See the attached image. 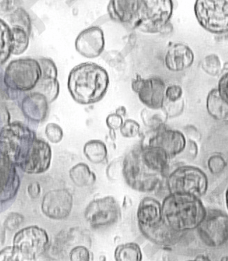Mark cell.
<instances>
[{
	"mask_svg": "<svg viewBox=\"0 0 228 261\" xmlns=\"http://www.w3.org/2000/svg\"><path fill=\"white\" fill-rule=\"evenodd\" d=\"M108 72L97 63L79 64L69 72L67 88L71 97L79 105L95 104L104 98L109 86Z\"/></svg>",
	"mask_w": 228,
	"mask_h": 261,
	"instance_id": "1",
	"label": "cell"
},
{
	"mask_svg": "<svg viewBox=\"0 0 228 261\" xmlns=\"http://www.w3.org/2000/svg\"><path fill=\"white\" fill-rule=\"evenodd\" d=\"M207 215L200 198L186 193H169L162 204L163 221L181 232L196 230Z\"/></svg>",
	"mask_w": 228,
	"mask_h": 261,
	"instance_id": "2",
	"label": "cell"
},
{
	"mask_svg": "<svg viewBox=\"0 0 228 261\" xmlns=\"http://www.w3.org/2000/svg\"><path fill=\"white\" fill-rule=\"evenodd\" d=\"M122 176L128 187L142 193L158 191L167 177L147 168L141 159L140 149L129 152L122 160Z\"/></svg>",
	"mask_w": 228,
	"mask_h": 261,
	"instance_id": "3",
	"label": "cell"
},
{
	"mask_svg": "<svg viewBox=\"0 0 228 261\" xmlns=\"http://www.w3.org/2000/svg\"><path fill=\"white\" fill-rule=\"evenodd\" d=\"M37 138L35 131L20 122H13L0 129V152L19 166Z\"/></svg>",
	"mask_w": 228,
	"mask_h": 261,
	"instance_id": "4",
	"label": "cell"
},
{
	"mask_svg": "<svg viewBox=\"0 0 228 261\" xmlns=\"http://www.w3.org/2000/svg\"><path fill=\"white\" fill-rule=\"evenodd\" d=\"M173 11V0H140L136 18L131 26L141 33H162L170 22Z\"/></svg>",
	"mask_w": 228,
	"mask_h": 261,
	"instance_id": "5",
	"label": "cell"
},
{
	"mask_svg": "<svg viewBox=\"0 0 228 261\" xmlns=\"http://www.w3.org/2000/svg\"><path fill=\"white\" fill-rule=\"evenodd\" d=\"M3 74L6 85L10 89L27 93L35 89L42 72L38 60L26 57L11 61Z\"/></svg>",
	"mask_w": 228,
	"mask_h": 261,
	"instance_id": "6",
	"label": "cell"
},
{
	"mask_svg": "<svg viewBox=\"0 0 228 261\" xmlns=\"http://www.w3.org/2000/svg\"><path fill=\"white\" fill-rule=\"evenodd\" d=\"M167 186L169 193H186L200 198L209 188V179L204 171L191 165H183L167 176Z\"/></svg>",
	"mask_w": 228,
	"mask_h": 261,
	"instance_id": "7",
	"label": "cell"
},
{
	"mask_svg": "<svg viewBox=\"0 0 228 261\" xmlns=\"http://www.w3.org/2000/svg\"><path fill=\"white\" fill-rule=\"evenodd\" d=\"M194 13L205 31L215 35L228 33V0H195Z\"/></svg>",
	"mask_w": 228,
	"mask_h": 261,
	"instance_id": "8",
	"label": "cell"
},
{
	"mask_svg": "<svg viewBox=\"0 0 228 261\" xmlns=\"http://www.w3.org/2000/svg\"><path fill=\"white\" fill-rule=\"evenodd\" d=\"M49 237L44 228L30 225L15 234L13 246L19 255L20 261L37 260L49 247Z\"/></svg>",
	"mask_w": 228,
	"mask_h": 261,
	"instance_id": "9",
	"label": "cell"
},
{
	"mask_svg": "<svg viewBox=\"0 0 228 261\" xmlns=\"http://www.w3.org/2000/svg\"><path fill=\"white\" fill-rule=\"evenodd\" d=\"M196 230L207 247H224L228 244V215L221 210L207 209L206 217Z\"/></svg>",
	"mask_w": 228,
	"mask_h": 261,
	"instance_id": "10",
	"label": "cell"
},
{
	"mask_svg": "<svg viewBox=\"0 0 228 261\" xmlns=\"http://www.w3.org/2000/svg\"><path fill=\"white\" fill-rule=\"evenodd\" d=\"M186 144L187 140L184 133L164 125L158 128L150 129L145 135L141 146L160 148L171 160L184 151Z\"/></svg>",
	"mask_w": 228,
	"mask_h": 261,
	"instance_id": "11",
	"label": "cell"
},
{
	"mask_svg": "<svg viewBox=\"0 0 228 261\" xmlns=\"http://www.w3.org/2000/svg\"><path fill=\"white\" fill-rule=\"evenodd\" d=\"M120 215L119 204L112 196L95 199L88 204L84 212L86 221L94 229L115 224L119 220Z\"/></svg>",
	"mask_w": 228,
	"mask_h": 261,
	"instance_id": "12",
	"label": "cell"
},
{
	"mask_svg": "<svg viewBox=\"0 0 228 261\" xmlns=\"http://www.w3.org/2000/svg\"><path fill=\"white\" fill-rule=\"evenodd\" d=\"M166 87L165 82L158 76L144 79L137 74L131 83L132 89L137 94L140 102L153 110L163 109Z\"/></svg>",
	"mask_w": 228,
	"mask_h": 261,
	"instance_id": "13",
	"label": "cell"
},
{
	"mask_svg": "<svg viewBox=\"0 0 228 261\" xmlns=\"http://www.w3.org/2000/svg\"><path fill=\"white\" fill-rule=\"evenodd\" d=\"M73 204V195L68 190H50L44 195L41 209L42 213L52 220H64L70 215Z\"/></svg>",
	"mask_w": 228,
	"mask_h": 261,
	"instance_id": "14",
	"label": "cell"
},
{
	"mask_svg": "<svg viewBox=\"0 0 228 261\" xmlns=\"http://www.w3.org/2000/svg\"><path fill=\"white\" fill-rule=\"evenodd\" d=\"M52 156V147L48 142L37 138L18 167L28 174H43L50 168Z\"/></svg>",
	"mask_w": 228,
	"mask_h": 261,
	"instance_id": "15",
	"label": "cell"
},
{
	"mask_svg": "<svg viewBox=\"0 0 228 261\" xmlns=\"http://www.w3.org/2000/svg\"><path fill=\"white\" fill-rule=\"evenodd\" d=\"M105 48V34L99 26H90L81 32L75 40V48L88 59L100 56Z\"/></svg>",
	"mask_w": 228,
	"mask_h": 261,
	"instance_id": "16",
	"label": "cell"
},
{
	"mask_svg": "<svg viewBox=\"0 0 228 261\" xmlns=\"http://www.w3.org/2000/svg\"><path fill=\"white\" fill-rule=\"evenodd\" d=\"M138 226L144 238L152 243L163 247H170L176 245L186 233L174 230L166 224L163 220L153 226Z\"/></svg>",
	"mask_w": 228,
	"mask_h": 261,
	"instance_id": "17",
	"label": "cell"
},
{
	"mask_svg": "<svg viewBox=\"0 0 228 261\" xmlns=\"http://www.w3.org/2000/svg\"><path fill=\"white\" fill-rule=\"evenodd\" d=\"M195 61L193 50L184 43L171 44L166 52L164 62L168 70L180 72L190 68Z\"/></svg>",
	"mask_w": 228,
	"mask_h": 261,
	"instance_id": "18",
	"label": "cell"
},
{
	"mask_svg": "<svg viewBox=\"0 0 228 261\" xmlns=\"http://www.w3.org/2000/svg\"><path fill=\"white\" fill-rule=\"evenodd\" d=\"M49 105L50 103L43 94L30 91L24 94L20 108L24 117L30 121L39 123L46 119Z\"/></svg>",
	"mask_w": 228,
	"mask_h": 261,
	"instance_id": "19",
	"label": "cell"
},
{
	"mask_svg": "<svg viewBox=\"0 0 228 261\" xmlns=\"http://www.w3.org/2000/svg\"><path fill=\"white\" fill-rule=\"evenodd\" d=\"M140 0H109L107 11L111 19L131 25L136 18Z\"/></svg>",
	"mask_w": 228,
	"mask_h": 261,
	"instance_id": "20",
	"label": "cell"
},
{
	"mask_svg": "<svg viewBox=\"0 0 228 261\" xmlns=\"http://www.w3.org/2000/svg\"><path fill=\"white\" fill-rule=\"evenodd\" d=\"M138 225L153 226L163 220L162 204L159 201L150 197L141 200L137 211Z\"/></svg>",
	"mask_w": 228,
	"mask_h": 261,
	"instance_id": "21",
	"label": "cell"
},
{
	"mask_svg": "<svg viewBox=\"0 0 228 261\" xmlns=\"http://www.w3.org/2000/svg\"><path fill=\"white\" fill-rule=\"evenodd\" d=\"M141 159L147 168L157 173L166 175L169 169V157L160 148L141 146Z\"/></svg>",
	"mask_w": 228,
	"mask_h": 261,
	"instance_id": "22",
	"label": "cell"
},
{
	"mask_svg": "<svg viewBox=\"0 0 228 261\" xmlns=\"http://www.w3.org/2000/svg\"><path fill=\"white\" fill-rule=\"evenodd\" d=\"M209 115L216 121L228 122V103L220 96L217 88L208 93L206 102Z\"/></svg>",
	"mask_w": 228,
	"mask_h": 261,
	"instance_id": "23",
	"label": "cell"
},
{
	"mask_svg": "<svg viewBox=\"0 0 228 261\" xmlns=\"http://www.w3.org/2000/svg\"><path fill=\"white\" fill-rule=\"evenodd\" d=\"M69 178L78 187H88L95 184L97 177L87 164L79 163L69 170Z\"/></svg>",
	"mask_w": 228,
	"mask_h": 261,
	"instance_id": "24",
	"label": "cell"
},
{
	"mask_svg": "<svg viewBox=\"0 0 228 261\" xmlns=\"http://www.w3.org/2000/svg\"><path fill=\"white\" fill-rule=\"evenodd\" d=\"M84 153L90 163L101 164L106 161L108 156V150L103 141L92 140L85 144Z\"/></svg>",
	"mask_w": 228,
	"mask_h": 261,
	"instance_id": "25",
	"label": "cell"
},
{
	"mask_svg": "<svg viewBox=\"0 0 228 261\" xmlns=\"http://www.w3.org/2000/svg\"><path fill=\"white\" fill-rule=\"evenodd\" d=\"M12 55V34L8 22L0 18V67Z\"/></svg>",
	"mask_w": 228,
	"mask_h": 261,
	"instance_id": "26",
	"label": "cell"
},
{
	"mask_svg": "<svg viewBox=\"0 0 228 261\" xmlns=\"http://www.w3.org/2000/svg\"><path fill=\"white\" fill-rule=\"evenodd\" d=\"M142 258L141 248L135 242L123 244L115 249L114 258L116 261H141Z\"/></svg>",
	"mask_w": 228,
	"mask_h": 261,
	"instance_id": "27",
	"label": "cell"
},
{
	"mask_svg": "<svg viewBox=\"0 0 228 261\" xmlns=\"http://www.w3.org/2000/svg\"><path fill=\"white\" fill-rule=\"evenodd\" d=\"M141 118L145 126L149 129H156L166 125L168 116L163 109L153 110L146 108L141 111Z\"/></svg>",
	"mask_w": 228,
	"mask_h": 261,
	"instance_id": "28",
	"label": "cell"
},
{
	"mask_svg": "<svg viewBox=\"0 0 228 261\" xmlns=\"http://www.w3.org/2000/svg\"><path fill=\"white\" fill-rule=\"evenodd\" d=\"M12 34V55L19 56L27 50L31 35L23 28L11 26Z\"/></svg>",
	"mask_w": 228,
	"mask_h": 261,
	"instance_id": "29",
	"label": "cell"
},
{
	"mask_svg": "<svg viewBox=\"0 0 228 261\" xmlns=\"http://www.w3.org/2000/svg\"><path fill=\"white\" fill-rule=\"evenodd\" d=\"M33 91L43 94L52 104L57 99L60 93V83L58 79L41 78Z\"/></svg>",
	"mask_w": 228,
	"mask_h": 261,
	"instance_id": "30",
	"label": "cell"
},
{
	"mask_svg": "<svg viewBox=\"0 0 228 261\" xmlns=\"http://www.w3.org/2000/svg\"><path fill=\"white\" fill-rule=\"evenodd\" d=\"M10 26H17L23 28L31 35L32 20L29 13L22 7H17L8 17Z\"/></svg>",
	"mask_w": 228,
	"mask_h": 261,
	"instance_id": "31",
	"label": "cell"
},
{
	"mask_svg": "<svg viewBox=\"0 0 228 261\" xmlns=\"http://www.w3.org/2000/svg\"><path fill=\"white\" fill-rule=\"evenodd\" d=\"M20 176L16 172L11 176L5 187L0 190V203L9 202L14 199L20 189Z\"/></svg>",
	"mask_w": 228,
	"mask_h": 261,
	"instance_id": "32",
	"label": "cell"
},
{
	"mask_svg": "<svg viewBox=\"0 0 228 261\" xmlns=\"http://www.w3.org/2000/svg\"><path fill=\"white\" fill-rule=\"evenodd\" d=\"M201 68L209 76H218L222 71L221 61L219 56L214 54L205 56L201 64Z\"/></svg>",
	"mask_w": 228,
	"mask_h": 261,
	"instance_id": "33",
	"label": "cell"
},
{
	"mask_svg": "<svg viewBox=\"0 0 228 261\" xmlns=\"http://www.w3.org/2000/svg\"><path fill=\"white\" fill-rule=\"evenodd\" d=\"M37 60L40 63L41 67V72H42L41 78L58 79V68L53 60L44 57L39 58Z\"/></svg>",
	"mask_w": 228,
	"mask_h": 261,
	"instance_id": "34",
	"label": "cell"
},
{
	"mask_svg": "<svg viewBox=\"0 0 228 261\" xmlns=\"http://www.w3.org/2000/svg\"><path fill=\"white\" fill-rule=\"evenodd\" d=\"M45 135L52 143H60L63 139V129L57 123H49L45 127Z\"/></svg>",
	"mask_w": 228,
	"mask_h": 261,
	"instance_id": "35",
	"label": "cell"
},
{
	"mask_svg": "<svg viewBox=\"0 0 228 261\" xmlns=\"http://www.w3.org/2000/svg\"><path fill=\"white\" fill-rule=\"evenodd\" d=\"M141 126L138 122L133 119H127L120 128V134L125 138H136L140 133Z\"/></svg>",
	"mask_w": 228,
	"mask_h": 261,
	"instance_id": "36",
	"label": "cell"
},
{
	"mask_svg": "<svg viewBox=\"0 0 228 261\" xmlns=\"http://www.w3.org/2000/svg\"><path fill=\"white\" fill-rule=\"evenodd\" d=\"M209 170L212 174H218L221 173L226 167L227 162L223 156L220 155H213L209 158L207 161Z\"/></svg>",
	"mask_w": 228,
	"mask_h": 261,
	"instance_id": "37",
	"label": "cell"
},
{
	"mask_svg": "<svg viewBox=\"0 0 228 261\" xmlns=\"http://www.w3.org/2000/svg\"><path fill=\"white\" fill-rule=\"evenodd\" d=\"M69 260L71 261H90L92 260L91 253L87 247L79 245L73 247L69 252Z\"/></svg>",
	"mask_w": 228,
	"mask_h": 261,
	"instance_id": "38",
	"label": "cell"
},
{
	"mask_svg": "<svg viewBox=\"0 0 228 261\" xmlns=\"http://www.w3.org/2000/svg\"><path fill=\"white\" fill-rule=\"evenodd\" d=\"M163 109L168 118L176 117V116L181 115L184 111V100L183 98L174 102L165 100Z\"/></svg>",
	"mask_w": 228,
	"mask_h": 261,
	"instance_id": "39",
	"label": "cell"
},
{
	"mask_svg": "<svg viewBox=\"0 0 228 261\" xmlns=\"http://www.w3.org/2000/svg\"><path fill=\"white\" fill-rule=\"evenodd\" d=\"M23 93H20L11 90L6 85L5 81H4L3 72H0V99L3 100L4 102L7 100H15L20 97V94Z\"/></svg>",
	"mask_w": 228,
	"mask_h": 261,
	"instance_id": "40",
	"label": "cell"
},
{
	"mask_svg": "<svg viewBox=\"0 0 228 261\" xmlns=\"http://www.w3.org/2000/svg\"><path fill=\"white\" fill-rule=\"evenodd\" d=\"M24 217L17 212H12L7 216L5 219V228L11 232H14L20 228V225L24 222Z\"/></svg>",
	"mask_w": 228,
	"mask_h": 261,
	"instance_id": "41",
	"label": "cell"
},
{
	"mask_svg": "<svg viewBox=\"0 0 228 261\" xmlns=\"http://www.w3.org/2000/svg\"><path fill=\"white\" fill-rule=\"evenodd\" d=\"M183 88L182 86L172 84L166 87L165 100L170 102H177L182 99Z\"/></svg>",
	"mask_w": 228,
	"mask_h": 261,
	"instance_id": "42",
	"label": "cell"
},
{
	"mask_svg": "<svg viewBox=\"0 0 228 261\" xmlns=\"http://www.w3.org/2000/svg\"><path fill=\"white\" fill-rule=\"evenodd\" d=\"M0 261H20L19 255L14 246H8L0 251Z\"/></svg>",
	"mask_w": 228,
	"mask_h": 261,
	"instance_id": "43",
	"label": "cell"
},
{
	"mask_svg": "<svg viewBox=\"0 0 228 261\" xmlns=\"http://www.w3.org/2000/svg\"><path fill=\"white\" fill-rule=\"evenodd\" d=\"M217 89L220 96L228 103V69L218 80Z\"/></svg>",
	"mask_w": 228,
	"mask_h": 261,
	"instance_id": "44",
	"label": "cell"
},
{
	"mask_svg": "<svg viewBox=\"0 0 228 261\" xmlns=\"http://www.w3.org/2000/svg\"><path fill=\"white\" fill-rule=\"evenodd\" d=\"M122 116L116 113L109 114L106 118V124L109 129H119L123 123Z\"/></svg>",
	"mask_w": 228,
	"mask_h": 261,
	"instance_id": "45",
	"label": "cell"
},
{
	"mask_svg": "<svg viewBox=\"0 0 228 261\" xmlns=\"http://www.w3.org/2000/svg\"><path fill=\"white\" fill-rule=\"evenodd\" d=\"M11 116L8 109L5 105H0V129L11 123Z\"/></svg>",
	"mask_w": 228,
	"mask_h": 261,
	"instance_id": "46",
	"label": "cell"
},
{
	"mask_svg": "<svg viewBox=\"0 0 228 261\" xmlns=\"http://www.w3.org/2000/svg\"><path fill=\"white\" fill-rule=\"evenodd\" d=\"M185 150L187 151V155L191 160L195 159L198 153V146H197V143L195 140H190V139H188Z\"/></svg>",
	"mask_w": 228,
	"mask_h": 261,
	"instance_id": "47",
	"label": "cell"
},
{
	"mask_svg": "<svg viewBox=\"0 0 228 261\" xmlns=\"http://www.w3.org/2000/svg\"><path fill=\"white\" fill-rule=\"evenodd\" d=\"M41 188L39 182L35 181L28 187V193L30 198L36 199L40 196Z\"/></svg>",
	"mask_w": 228,
	"mask_h": 261,
	"instance_id": "48",
	"label": "cell"
},
{
	"mask_svg": "<svg viewBox=\"0 0 228 261\" xmlns=\"http://www.w3.org/2000/svg\"><path fill=\"white\" fill-rule=\"evenodd\" d=\"M184 129L188 138V139L193 140H195V139H197V140L200 139V134H199L198 130L195 127L190 125V126L186 127V129Z\"/></svg>",
	"mask_w": 228,
	"mask_h": 261,
	"instance_id": "49",
	"label": "cell"
},
{
	"mask_svg": "<svg viewBox=\"0 0 228 261\" xmlns=\"http://www.w3.org/2000/svg\"><path fill=\"white\" fill-rule=\"evenodd\" d=\"M116 114H119V115L124 117L126 115V108L125 107L120 106L119 108L116 109Z\"/></svg>",
	"mask_w": 228,
	"mask_h": 261,
	"instance_id": "50",
	"label": "cell"
},
{
	"mask_svg": "<svg viewBox=\"0 0 228 261\" xmlns=\"http://www.w3.org/2000/svg\"><path fill=\"white\" fill-rule=\"evenodd\" d=\"M109 137L112 139V140L115 141L116 140V130L114 129H109Z\"/></svg>",
	"mask_w": 228,
	"mask_h": 261,
	"instance_id": "51",
	"label": "cell"
},
{
	"mask_svg": "<svg viewBox=\"0 0 228 261\" xmlns=\"http://www.w3.org/2000/svg\"><path fill=\"white\" fill-rule=\"evenodd\" d=\"M208 257L204 256V255H199V256L196 257L195 260H209Z\"/></svg>",
	"mask_w": 228,
	"mask_h": 261,
	"instance_id": "52",
	"label": "cell"
},
{
	"mask_svg": "<svg viewBox=\"0 0 228 261\" xmlns=\"http://www.w3.org/2000/svg\"><path fill=\"white\" fill-rule=\"evenodd\" d=\"M225 204L226 206H227V210L228 211V187L227 188V190H226L225 193Z\"/></svg>",
	"mask_w": 228,
	"mask_h": 261,
	"instance_id": "53",
	"label": "cell"
}]
</instances>
